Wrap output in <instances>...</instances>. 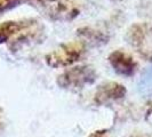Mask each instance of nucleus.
<instances>
[{"mask_svg":"<svg viewBox=\"0 0 152 137\" xmlns=\"http://www.w3.org/2000/svg\"><path fill=\"white\" fill-rule=\"evenodd\" d=\"M110 61L113 65L114 70H117L119 73L125 76H130L134 72V63L132 58L128 57L126 54L117 52L113 53L110 57Z\"/></svg>","mask_w":152,"mask_h":137,"instance_id":"1","label":"nucleus"}]
</instances>
